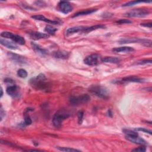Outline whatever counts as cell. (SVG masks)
<instances>
[{
  "label": "cell",
  "instance_id": "cell-1",
  "mask_svg": "<svg viewBox=\"0 0 152 152\" xmlns=\"http://www.w3.org/2000/svg\"><path fill=\"white\" fill-rule=\"evenodd\" d=\"M71 114L67 110L61 109L57 111L53 117L52 119V123L55 127L56 128H60L62 122L68 118Z\"/></svg>",
  "mask_w": 152,
  "mask_h": 152
},
{
  "label": "cell",
  "instance_id": "cell-2",
  "mask_svg": "<svg viewBox=\"0 0 152 152\" xmlns=\"http://www.w3.org/2000/svg\"><path fill=\"white\" fill-rule=\"evenodd\" d=\"M45 80V75L44 74H40L37 75L36 77L30 80V83L33 87L37 89L44 90L48 87Z\"/></svg>",
  "mask_w": 152,
  "mask_h": 152
},
{
  "label": "cell",
  "instance_id": "cell-3",
  "mask_svg": "<svg viewBox=\"0 0 152 152\" xmlns=\"http://www.w3.org/2000/svg\"><path fill=\"white\" fill-rule=\"evenodd\" d=\"M89 90L92 93L101 99H107L109 98V91L105 87L101 86H92L89 88Z\"/></svg>",
  "mask_w": 152,
  "mask_h": 152
},
{
  "label": "cell",
  "instance_id": "cell-4",
  "mask_svg": "<svg viewBox=\"0 0 152 152\" xmlns=\"http://www.w3.org/2000/svg\"><path fill=\"white\" fill-rule=\"evenodd\" d=\"M118 42L121 44H131V43H140L147 47H151V41L146 39H140V38H125L120 39Z\"/></svg>",
  "mask_w": 152,
  "mask_h": 152
},
{
  "label": "cell",
  "instance_id": "cell-5",
  "mask_svg": "<svg viewBox=\"0 0 152 152\" xmlns=\"http://www.w3.org/2000/svg\"><path fill=\"white\" fill-rule=\"evenodd\" d=\"M1 36L4 38H8L14 41V42L18 44L19 45H24L25 44V40L24 38L18 34H13V33L9 32H4L1 33Z\"/></svg>",
  "mask_w": 152,
  "mask_h": 152
},
{
  "label": "cell",
  "instance_id": "cell-6",
  "mask_svg": "<svg viewBox=\"0 0 152 152\" xmlns=\"http://www.w3.org/2000/svg\"><path fill=\"white\" fill-rule=\"evenodd\" d=\"M102 58L99 54H92L87 56L84 62L89 66H95L102 62Z\"/></svg>",
  "mask_w": 152,
  "mask_h": 152
},
{
  "label": "cell",
  "instance_id": "cell-7",
  "mask_svg": "<svg viewBox=\"0 0 152 152\" xmlns=\"http://www.w3.org/2000/svg\"><path fill=\"white\" fill-rule=\"evenodd\" d=\"M148 11L144 9H134L125 14L128 17H143L148 14Z\"/></svg>",
  "mask_w": 152,
  "mask_h": 152
},
{
  "label": "cell",
  "instance_id": "cell-8",
  "mask_svg": "<svg viewBox=\"0 0 152 152\" xmlns=\"http://www.w3.org/2000/svg\"><path fill=\"white\" fill-rule=\"evenodd\" d=\"M90 100V97L88 95H83L79 96H72L70 98V103L72 105H77L80 103H86Z\"/></svg>",
  "mask_w": 152,
  "mask_h": 152
},
{
  "label": "cell",
  "instance_id": "cell-9",
  "mask_svg": "<svg viewBox=\"0 0 152 152\" xmlns=\"http://www.w3.org/2000/svg\"><path fill=\"white\" fill-rule=\"evenodd\" d=\"M58 9L64 14H68L72 10L71 4L68 1H60L58 3Z\"/></svg>",
  "mask_w": 152,
  "mask_h": 152
},
{
  "label": "cell",
  "instance_id": "cell-10",
  "mask_svg": "<svg viewBox=\"0 0 152 152\" xmlns=\"http://www.w3.org/2000/svg\"><path fill=\"white\" fill-rule=\"evenodd\" d=\"M144 80L141 79L137 76H129L122 79L121 80L117 81L118 83H143Z\"/></svg>",
  "mask_w": 152,
  "mask_h": 152
},
{
  "label": "cell",
  "instance_id": "cell-11",
  "mask_svg": "<svg viewBox=\"0 0 152 152\" xmlns=\"http://www.w3.org/2000/svg\"><path fill=\"white\" fill-rule=\"evenodd\" d=\"M6 92L9 95L14 98H19L20 96V89L19 87L16 85L8 86L7 87Z\"/></svg>",
  "mask_w": 152,
  "mask_h": 152
},
{
  "label": "cell",
  "instance_id": "cell-12",
  "mask_svg": "<svg viewBox=\"0 0 152 152\" xmlns=\"http://www.w3.org/2000/svg\"><path fill=\"white\" fill-rule=\"evenodd\" d=\"M8 57L10 60H11L13 61L18 63V64H25L26 62V59L20 55L14 54L12 52H8L7 54Z\"/></svg>",
  "mask_w": 152,
  "mask_h": 152
},
{
  "label": "cell",
  "instance_id": "cell-13",
  "mask_svg": "<svg viewBox=\"0 0 152 152\" xmlns=\"http://www.w3.org/2000/svg\"><path fill=\"white\" fill-rule=\"evenodd\" d=\"M125 137H126V139H127L128 141H130L133 143H135L136 144L143 145V146L147 144V141H146L142 138L138 137V136H126Z\"/></svg>",
  "mask_w": 152,
  "mask_h": 152
},
{
  "label": "cell",
  "instance_id": "cell-14",
  "mask_svg": "<svg viewBox=\"0 0 152 152\" xmlns=\"http://www.w3.org/2000/svg\"><path fill=\"white\" fill-rule=\"evenodd\" d=\"M30 37L33 40H39L42 39H46L49 37V35L47 33H44L39 32H32L29 33Z\"/></svg>",
  "mask_w": 152,
  "mask_h": 152
},
{
  "label": "cell",
  "instance_id": "cell-15",
  "mask_svg": "<svg viewBox=\"0 0 152 152\" xmlns=\"http://www.w3.org/2000/svg\"><path fill=\"white\" fill-rule=\"evenodd\" d=\"M86 28V26H75L68 28L65 31V35L69 36L75 33H78L79 32H83Z\"/></svg>",
  "mask_w": 152,
  "mask_h": 152
},
{
  "label": "cell",
  "instance_id": "cell-16",
  "mask_svg": "<svg viewBox=\"0 0 152 152\" xmlns=\"http://www.w3.org/2000/svg\"><path fill=\"white\" fill-rule=\"evenodd\" d=\"M0 44H1L2 45H3L4 47L10 49L16 50L18 49L17 45L14 42L8 41L6 39H3V38H1V39H0Z\"/></svg>",
  "mask_w": 152,
  "mask_h": 152
},
{
  "label": "cell",
  "instance_id": "cell-17",
  "mask_svg": "<svg viewBox=\"0 0 152 152\" xmlns=\"http://www.w3.org/2000/svg\"><path fill=\"white\" fill-rule=\"evenodd\" d=\"M31 45L32 47V48L34 49L35 52H36L37 54H39L42 56H45L48 54V51L45 49L43 48L41 46L38 45L33 42H31Z\"/></svg>",
  "mask_w": 152,
  "mask_h": 152
},
{
  "label": "cell",
  "instance_id": "cell-18",
  "mask_svg": "<svg viewBox=\"0 0 152 152\" xmlns=\"http://www.w3.org/2000/svg\"><path fill=\"white\" fill-rule=\"evenodd\" d=\"M32 18L34 19V20H36L45 22L48 23L49 24H59L58 22L54 21V20H51L50 19H48L46 18L45 16H44L42 15H35V16H32Z\"/></svg>",
  "mask_w": 152,
  "mask_h": 152
},
{
  "label": "cell",
  "instance_id": "cell-19",
  "mask_svg": "<svg viewBox=\"0 0 152 152\" xmlns=\"http://www.w3.org/2000/svg\"><path fill=\"white\" fill-rule=\"evenodd\" d=\"M112 51L115 53H130L134 51V49L130 47H123L113 48Z\"/></svg>",
  "mask_w": 152,
  "mask_h": 152
},
{
  "label": "cell",
  "instance_id": "cell-20",
  "mask_svg": "<svg viewBox=\"0 0 152 152\" xmlns=\"http://www.w3.org/2000/svg\"><path fill=\"white\" fill-rule=\"evenodd\" d=\"M52 55L56 58L59 59H67L69 57V53L67 51H58L54 52Z\"/></svg>",
  "mask_w": 152,
  "mask_h": 152
},
{
  "label": "cell",
  "instance_id": "cell-21",
  "mask_svg": "<svg viewBox=\"0 0 152 152\" xmlns=\"http://www.w3.org/2000/svg\"><path fill=\"white\" fill-rule=\"evenodd\" d=\"M102 61L103 62L106 63H112V64H118L121 61V59L117 57H107L102 58Z\"/></svg>",
  "mask_w": 152,
  "mask_h": 152
},
{
  "label": "cell",
  "instance_id": "cell-22",
  "mask_svg": "<svg viewBox=\"0 0 152 152\" xmlns=\"http://www.w3.org/2000/svg\"><path fill=\"white\" fill-rule=\"evenodd\" d=\"M97 10L96 9H88L86 10H83L80 12H78L77 13L74 14V15L72 16V17H79V16H85V15H89L90 14H92L93 13H95V11H96Z\"/></svg>",
  "mask_w": 152,
  "mask_h": 152
},
{
  "label": "cell",
  "instance_id": "cell-23",
  "mask_svg": "<svg viewBox=\"0 0 152 152\" xmlns=\"http://www.w3.org/2000/svg\"><path fill=\"white\" fill-rule=\"evenodd\" d=\"M103 28H105V26H104L103 24H98V25L93 26L91 27H86V28L83 31V32L89 33V32H92L93 30H97L99 29H103Z\"/></svg>",
  "mask_w": 152,
  "mask_h": 152
},
{
  "label": "cell",
  "instance_id": "cell-24",
  "mask_svg": "<svg viewBox=\"0 0 152 152\" xmlns=\"http://www.w3.org/2000/svg\"><path fill=\"white\" fill-rule=\"evenodd\" d=\"M45 31L48 34L51 35H53L57 31V29L51 26H47L45 28Z\"/></svg>",
  "mask_w": 152,
  "mask_h": 152
},
{
  "label": "cell",
  "instance_id": "cell-25",
  "mask_svg": "<svg viewBox=\"0 0 152 152\" xmlns=\"http://www.w3.org/2000/svg\"><path fill=\"white\" fill-rule=\"evenodd\" d=\"M58 150L62 151H67V152H74V151H80L79 150L74 149L70 147H56Z\"/></svg>",
  "mask_w": 152,
  "mask_h": 152
},
{
  "label": "cell",
  "instance_id": "cell-26",
  "mask_svg": "<svg viewBox=\"0 0 152 152\" xmlns=\"http://www.w3.org/2000/svg\"><path fill=\"white\" fill-rule=\"evenodd\" d=\"M17 75L19 77L24 79V78H26L27 77V72L24 69H20L17 71Z\"/></svg>",
  "mask_w": 152,
  "mask_h": 152
},
{
  "label": "cell",
  "instance_id": "cell-27",
  "mask_svg": "<svg viewBox=\"0 0 152 152\" xmlns=\"http://www.w3.org/2000/svg\"><path fill=\"white\" fill-rule=\"evenodd\" d=\"M123 133L126 134V136H138V133H137L135 131H133L130 130L128 129H124L123 130Z\"/></svg>",
  "mask_w": 152,
  "mask_h": 152
},
{
  "label": "cell",
  "instance_id": "cell-28",
  "mask_svg": "<svg viewBox=\"0 0 152 152\" xmlns=\"http://www.w3.org/2000/svg\"><path fill=\"white\" fill-rule=\"evenodd\" d=\"M32 123V121L30 117H29L28 115L25 116V117H24V125H29Z\"/></svg>",
  "mask_w": 152,
  "mask_h": 152
},
{
  "label": "cell",
  "instance_id": "cell-29",
  "mask_svg": "<svg viewBox=\"0 0 152 152\" xmlns=\"http://www.w3.org/2000/svg\"><path fill=\"white\" fill-rule=\"evenodd\" d=\"M143 3V1H131V2H129V3H127L125 4H124L123 6V7H128V6H134L135 4H138V3Z\"/></svg>",
  "mask_w": 152,
  "mask_h": 152
},
{
  "label": "cell",
  "instance_id": "cell-30",
  "mask_svg": "<svg viewBox=\"0 0 152 152\" xmlns=\"http://www.w3.org/2000/svg\"><path fill=\"white\" fill-rule=\"evenodd\" d=\"M134 130L136 131H143L146 133H148L149 134H151V131L150 130H148L144 128H134Z\"/></svg>",
  "mask_w": 152,
  "mask_h": 152
},
{
  "label": "cell",
  "instance_id": "cell-31",
  "mask_svg": "<svg viewBox=\"0 0 152 152\" xmlns=\"http://www.w3.org/2000/svg\"><path fill=\"white\" fill-rule=\"evenodd\" d=\"M118 24H128V23H131V22L129 20H127V19H121L120 20H118L116 22Z\"/></svg>",
  "mask_w": 152,
  "mask_h": 152
},
{
  "label": "cell",
  "instance_id": "cell-32",
  "mask_svg": "<svg viewBox=\"0 0 152 152\" xmlns=\"http://www.w3.org/2000/svg\"><path fill=\"white\" fill-rule=\"evenodd\" d=\"M83 112L80 111L78 112V118H79V123L81 124L83 121Z\"/></svg>",
  "mask_w": 152,
  "mask_h": 152
},
{
  "label": "cell",
  "instance_id": "cell-33",
  "mask_svg": "<svg viewBox=\"0 0 152 152\" xmlns=\"http://www.w3.org/2000/svg\"><path fill=\"white\" fill-rule=\"evenodd\" d=\"M146 151V149L144 147H140L132 150V151H136V152H144Z\"/></svg>",
  "mask_w": 152,
  "mask_h": 152
},
{
  "label": "cell",
  "instance_id": "cell-34",
  "mask_svg": "<svg viewBox=\"0 0 152 152\" xmlns=\"http://www.w3.org/2000/svg\"><path fill=\"white\" fill-rule=\"evenodd\" d=\"M148 63L151 64V60H143V61H138L137 64H140V65H144V64H148Z\"/></svg>",
  "mask_w": 152,
  "mask_h": 152
},
{
  "label": "cell",
  "instance_id": "cell-35",
  "mask_svg": "<svg viewBox=\"0 0 152 152\" xmlns=\"http://www.w3.org/2000/svg\"><path fill=\"white\" fill-rule=\"evenodd\" d=\"M141 25L142 26L146 27H149V28H151V26H152V24H151V23H142V24H141Z\"/></svg>",
  "mask_w": 152,
  "mask_h": 152
},
{
  "label": "cell",
  "instance_id": "cell-36",
  "mask_svg": "<svg viewBox=\"0 0 152 152\" xmlns=\"http://www.w3.org/2000/svg\"><path fill=\"white\" fill-rule=\"evenodd\" d=\"M1 113V114H0V115H1V121L4 116H5V111H4L2 107L1 108V113Z\"/></svg>",
  "mask_w": 152,
  "mask_h": 152
},
{
  "label": "cell",
  "instance_id": "cell-37",
  "mask_svg": "<svg viewBox=\"0 0 152 152\" xmlns=\"http://www.w3.org/2000/svg\"><path fill=\"white\" fill-rule=\"evenodd\" d=\"M113 14H110V13H105L103 14H102V17L103 18H109V17H110L111 16H112Z\"/></svg>",
  "mask_w": 152,
  "mask_h": 152
},
{
  "label": "cell",
  "instance_id": "cell-38",
  "mask_svg": "<svg viewBox=\"0 0 152 152\" xmlns=\"http://www.w3.org/2000/svg\"><path fill=\"white\" fill-rule=\"evenodd\" d=\"M4 82H5L6 83H10V84H13V83H14V82L12 79H6L4 80Z\"/></svg>",
  "mask_w": 152,
  "mask_h": 152
},
{
  "label": "cell",
  "instance_id": "cell-39",
  "mask_svg": "<svg viewBox=\"0 0 152 152\" xmlns=\"http://www.w3.org/2000/svg\"><path fill=\"white\" fill-rule=\"evenodd\" d=\"M108 112H109V113H110V114H109V117H112V115L111 110H108Z\"/></svg>",
  "mask_w": 152,
  "mask_h": 152
},
{
  "label": "cell",
  "instance_id": "cell-40",
  "mask_svg": "<svg viewBox=\"0 0 152 152\" xmlns=\"http://www.w3.org/2000/svg\"><path fill=\"white\" fill-rule=\"evenodd\" d=\"M3 95V88L1 87V98H2Z\"/></svg>",
  "mask_w": 152,
  "mask_h": 152
}]
</instances>
